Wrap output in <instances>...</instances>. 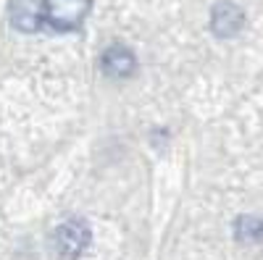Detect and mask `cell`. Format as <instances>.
Returning <instances> with one entry per match:
<instances>
[{"label": "cell", "instance_id": "1", "mask_svg": "<svg viewBox=\"0 0 263 260\" xmlns=\"http://www.w3.org/2000/svg\"><path fill=\"white\" fill-rule=\"evenodd\" d=\"M92 11V0H45V24L53 32H77Z\"/></svg>", "mask_w": 263, "mask_h": 260}, {"label": "cell", "instance_id": "2", "mask_svg": "<svg viewBox=\"0 0 263 260\" xmlns=\"http://www.w3.org/2000/svg\"><path fill=\"white\" fill-rule=\"evenodd\" d=\"M92 242L90 224L84 218H69L55 229V252L61 260H79Z\"/></svg>", "mask_w": 263, "mask_h": 260}, {"label": "cell", "instance_id": "3", "mask_svg": "<svg viewBox=\"0 0 263 260\" xmlns=\"http://www.w3.org/2000/svg\"><path fill=\"white\" fill-rule=\"evenodd\" d=\"M245 24H248L245 11L237 3H232V0H218V3L211 8V32L216 37L232 39L245 29Z\"/></svg>", "mask_w": 263, "mask_h": 260}, {"label": "cell", "instance_id": "4", "mask_svg": "<svg viewBox=\"0 0 263 260\" xmlns=\"http://www.w3.org/2000/svg\"><path fill=\"white\" fill-rule=\"evenodd\" d=\"M11 24L21 34H34L45 24V0H11Z\"/></svg>", "mask_w": 263, "mask_h": 260}, {"label": "cell", "instance_id": "5", "mask_svg": "<svg viewBox=\"0 0 263 260\" xmlns=\"http://www.w3.org/2000/svg\"><path fill=\"white\" fill-rule=\"evenodd\" d=\"M100 69L111 79H126L137 71V58L126 45H111L100 55Z\"/></svg>", "mask_w": 263, "mask_h": 260}, {"label": "cell", "instance_id": "6", "mask_svg": "<svg viewBox=\"0 0 263 260\" xmlns=\"http://www.w3.org/2000/svg\"><path fill=\"white\" fill-rule=\"evenodd\" d=\"M234 239L245 245H258L260 242V218L258 215H239L234 224Z\"/></svg>", "mask_w": 263, "mask_h": 260}]
</instances>
